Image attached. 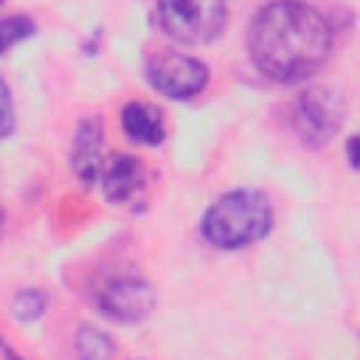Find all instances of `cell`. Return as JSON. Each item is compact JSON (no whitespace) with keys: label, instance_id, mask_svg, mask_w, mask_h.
<instances>
[{"label":"cell","instance_id":"obj_4","mask_svg":"<svg viewBox=\"0 0 360 360\" xmlns=\"http://www.w3.org/2000/svg\"><path fill=\"white\" fill-rule=\"evenodd\" d=\"M343 118H346V101L329 87H315L301 93L292 107V124L309 146L326 143L340 129Z\"/></svg>","mask_w":360,"mask_h":360},{"label":"cell","instance_id":"obj_11","mask_svg":"<svg viewBox=\"0 0 360 360\" xmlns=\"http://www.w3.org/2000/svg\"><path fill=\"white\" fill-rule=\"evenodd\" d=\"M34 34V22L22 14H14V17H0V53H6L11 45L28 39Z\"/></svg>","mask_w":360,"mask_h":360},{"label":"cell","instance_id":"obj_12","mask_svg":"<svg viewBox=\"0 0 360 360\" xmlns=\"http://www.w3.org/2000/svg\"><path fill=\"white\" fill-rule=\"evenodd\" d=\"M45 295L39 290H22L17 298H14V315L20 321H37L42 312H45Z\"/></svg>","mask_w":360,"mask_h":360},{"label":"cell","instance_id":"obj_5","mask_svg":"<svg viewBox=\"0 0 360 360\" xmlns=\"http://www.w3.org/2000/svg\"><path fill=\"white\" fill-rule=\"evenodd\" d=\"M146 76H149L152 87L169 98H191L208 82V70L202 62H197L186 53H174V51L158 53L149 62Z\"/></svg>","mask_w":360,"mask_h":360},{"label":"cell","instance_id":"obj_2","mask_svg":"<svg viewBox=\"0 0 360 360\" xmlns=\"http://www.w3.org/2000/svg\"><path fill=\"white\" fill-rule=\"evenodd\" d=\"M273 225L270 202L262 191L253 188H236L225 197H219L202 217V233L217 248H245L256 239H262Z\"/></svg>","mask_w":360,"mask_h":360},{"label":"cell","instance_id":"obj_14","mask_svg":"<svg viewBox=\"0 0 360 360\" xmlns=\"http://www.w3.org/2000/svg\"><path fill=\"white\" fill-rule=\"evenodd\" d=\"M346 152H349V158H352V163H354V166H360V135H354V138L349 141V146H346Z\"/></svg>","mask_w":360,"mask_h":360},{"label":"cell","instance_id":"obj_15","mask_svg":"<svg viewBox=\"0 0 360 360\" xmlns=\"http://www.w3.org/2000/svg\"><path fill=\"white\" fill-rule=\"evenodd\" d=\"M6 360H17V357H14V354H8V357H6Z\"/></svg>","mask_w":360,"mask_h":360},{"label":"cell","instance_id":"obj_13","mask_svg":"<svg viewBox=\"0 0 360 360\" xmlns=\"http://www.w3.org/2000/svg\"><path fill=\"white\" fill-rule=\"evenodd\" d=\"M14 129V101L8 93V84L0 79V138Z\"/></svg>","mask_w":360,"mask_h":360},{"label":"cell","instance_id":"obj_7","mask_svg":"<svg viewBox=\"0 0 360 360\" xmlns=\"http://www.w3.org/2000/svg\"><path fill=\"white\" fill-rule=\"evenodd\" d=\"M101 143H104V129L98 118H87L76 129V143H73V172L84 186L96 183L104 172L101 160Z\"/></svg>","mask_w":360,"mask_h":360},{"label":"cell","instance_id":"obj_3","mask_svg":"<svg viewBox=\"0 0 360 360\" xmlns=\"http://www.w3.org/2000/svg\"><path fill=\"white\" fill-rule=\"evenodd\" d=\"M225 0H158L160 28L183 45H205L225 25Z\"/></svg>","mask_w":360,"mask_h":360},{"label":"cell","instance_id":"obj_9","mask_svg":"<svg viewBox=\"0 0 360 360\" xmlns=\"http://www.w3.org/2000/svg\"><path fill=\"white\" fill-rule=\"evenodd\" d=\"M141 177H143L141 163L132 155H112L101 172L107 200L110 202H127L141 188Z\"/></svg>","mask_w":360,"mask_h":360},{"label":"cell","instance_id":"obj_6","mask_svg":"<svg viewBox=\"0 0 360 360\" xmlns=\"http://www.w3.org/2000/svg\"><path fill=\"white\" fill-rule=\"evenodd\" d=\"M98 307L104 315L121 323L143 321L155 307V292L141 276H118L107 281L98 292Z\"/></svg>","mask_w":360,"mask_h":360},{"label":"cell","instance_id":"obj_10","mask_svg":"<svg viewBox=\"0 0 360 360\" xmlns=\"http://www.w3.org/2000/svg\"><path fill=\"white\" fill-rule=\"evenodd\" d=\"M112 354V343L104 332L93 326H82L76 338V360H107Z\"/></svg>","mask_w":360,"mask_h":360},{"label":"cell","instance_id":"obj_1","mask_svg":"<svg viewBox=\"0 0 360 360\" xmlns=\"http://www.w3.org/2000/svg\"><path fill=\"white\" fill-rule=\"evenodd\" d=\"M248 48L267 79L295 84L326 62L332 34L323 14L312 6L301 0H273L256 14L248 31Z\"/></svg>","mask_w":360,"mask_h":360},{"label":"cell","instance_id":"obj_8","mask_svg":"<svg viewBox=\"0 0 360 360\" xmlns=\"http://www.w3.org/2000/svg\"><path fill=\"white\" fill-rule=\"evenodd\" d=\"M121 127L124 132L135 141V143H146V146H158L166 138V124L163 115L146 104V101H129L121 110Z\"/></svg>","mask_w":360,"mask_h":360},{"label":"cell","instance_id":"obj_16","mask_svg":"<svg viewBox=\"0 0 360 360\" xmlns=\"http://www.w3.org/2000/svg\"><path fill=\"white\" fill-rule=\"evenodd\" d=\"M0 6H3V0H0Z\"/></svg>","mask_w":360,"mask_h":360}]
</instances>
